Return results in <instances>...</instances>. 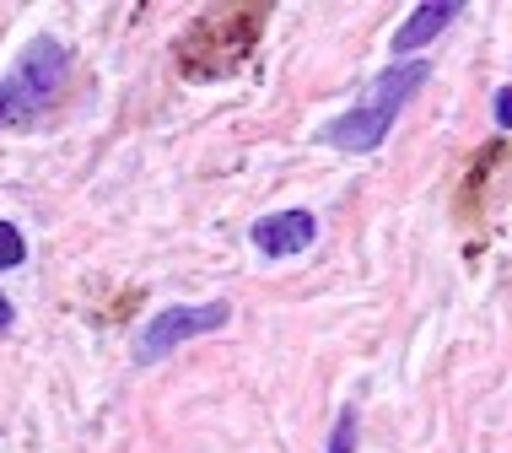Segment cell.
I'll list each match as a JSON object with an SVG mask.
<instances>
[{
  "label": "cell",
  "mask_w": 512,
  "mask_h": 453,
  "mask_svg": "<svg viewBox=\"0 0 512 453\" xmlns=\"http://www.w3.org/2000/svg\"><path fill=\"white\" fill-rule=\"evenodd\" d=\"M426 76H432V65H426V60H399V65H389L383 76H372V87L362 92V98H356L351 114L329 119V125L318 130V141L335 146V151H351V157H362V151H378L383 141H389L399 108H405L415 92L426 87Z\"/></svg>",
  "instance_id": "cell-1"
},
{
  "label": "cell",
  "mask_w": 512,
  "mask_h": 453,
  "mask_svg": "<svg viewBox=\"0 0 512 453\" xmlns=\"http://www.w3.org/2000/svg\"><path fill=\"white\" fill-rule=\"evenodd\" d=\"M238 11L243 6H227V11H211V17H200L189 27L184 38H178V65H184V76H227L232 65L248 54V44L259 38V22H265V11H259L248 27H238Z\"/></svg>",
  "instance_id": "cell-2"
},
{
  "label": "cell",
  "mask_w": 512,
  "mask_h": 453,
  "mask_svg": "<svg viewBox=\"0 0 512 453\" xmlns=\"http://www.w3.org/2000/svg\"><path fill=\"white\" fill-rule=\"evenodd\" d=\"M227 319H232L227 302H178V308H162L157 319H146V329L135 335V362L141 367L162 362V356L178 351L184 340L211 335V329H221Z\"/></svg>",
  "instance_id": "cell-3"
},
{
  "label": "cell",
  "mask_w": 512,
  "mask_h": 453,
  "mask_svg": "<svg viewBox=\"0 0 512 453\" xmlns=\"http://www.w3.org/2000/svg\"><path fill=\"white\" fill-rule=\"evenodd\" d=\"M65 71H71V54L60 49V38H33V44L22 49V60H17L11 76H17L22 87L38 98V108H44L54 92L65 87Z\"/></svg>",
  "instance_id": "cell-4"
},
{
  "label": "cell",
  "mask_w": 512,
  "mask_h": 453,
  "mask_svg": "<svg viewBox=\"0 0 512 453\" xmlns=\"http://www.w3.org/2000/svg\"><path fill=\"white\" fill-rule=\"evenodd\" d=\"M248 238H254L259 254H275V259L302 254L308 243H318V216H313V211H275V216H259Z\"/></svg>",
  "instance_id": "cell-5"
},
{
  "label": "cell",
  "mask_w": 512,
  "mask_h": 453,
  "mask_svg": "<svg viewBox=\"0 0 512 453\" xmlns=\"http://www.w3.org/2000/svg\"><path fill=\"white\" fill-rule=\"evenodd\" d=\"M464 11V0H426V6H415L410 17H405V27L394 33V54L405 60L410 49H421V44H432V38L448 27L453 17Z\"/></svg>",
  "instance_id": "cell-6"
},
{
  "label": "cell",
  "mask_w": 512,
  "mask_h": 453,
  "mask_svg": "<svg viewBox=\"0 0 512 453\" xmlns=\"http://www.w3.org/2000/svg\"><path fill=\"white\" fill-rule=\"evenodd\" d=\"M38 114V98L22 87L17 76H0V125H22Z\"/></svg>",
  "instance_id": "cell-7"
},
{
  "label": "cell",
  "mask_w": 512,
  "mask_h": 453,
  "mask_svg": "<svg viewBox=\"0 0 512 453\" xmlns=\"http://www.w3.org/2000/svg\"><path fill=\"white\" fill-rule=\"evenodd\" d=\"M324 453H356V410L351 405L335 416V432H329V448Z\"/></svg>",
  "instance_id": "cell-8"
},
{
  "label": "cell",
  "mask_w": 512,
  "mask_h": 453,
  "mask_svg": "<svg viewBox=\"0 0 512 453\" xmlns=\"http://www.w3.org/2000/svg\"><path fill=\"white\" fill-rule=\"evenodd\" d=\"M27 259V243H22V232L11 227V222H0V270H17Z\"/></svg>",
  "instance_id": "cell-9"
},
{
  "label": "cell",
  "mask_w": 512,
  "mask_h": 453,
  "mask_svg": "<svg viewBox=\"0 0 512 453\" xmlns=\"http://www.w3.org/2000/svg\"><path fill=\"white\" fill-rule=\"evenodd\" d=\"M496 119H502V125H512V87L496 92Z\"/></svg>",
  "instance_id": "cell-10"
},
{
  "label": "cell",
  "mask_w": 512,
  "mask_h": 453,
  "mask_svg": "<svg viewBox=\"0 0 512 453\" xmlns=\"http://www.w3.org/2000/svg\"><path fill=\"white\" fill-rule=\"evenodd\" d=\"M11 319H17V308H11L6 292H0V329H11Z\"/></svg>",
  "instance_id": "cell-11"
}]
</instances>
